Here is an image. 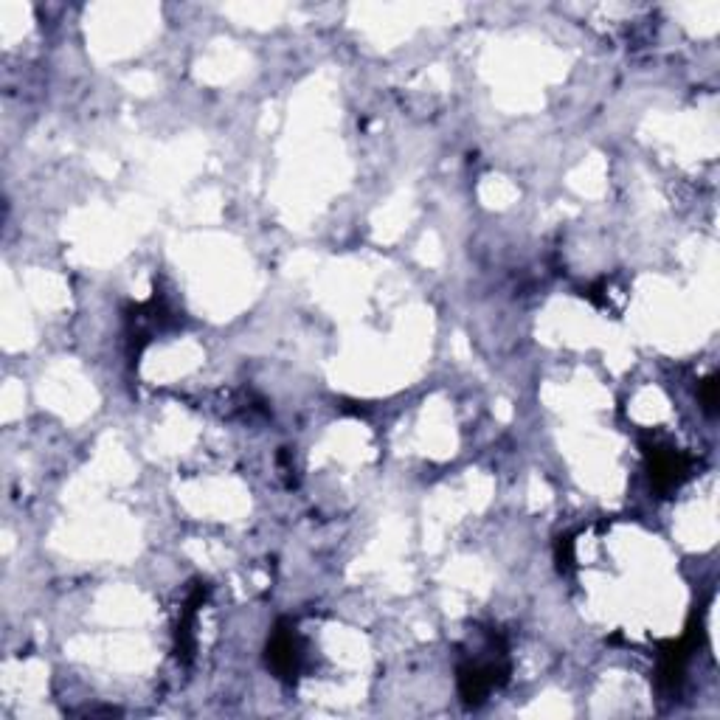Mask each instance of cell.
<instances>
[{"label": "cell", "mask_w": 720, "mask_h": 720, "mask_svg": "<svg viewBox=\"0 0 720 720\" xmlns=\"http://www.w3.org/2000/svg\"><path fill=\"white\" fill-rule=\"evenodd\" d=\"M690 476V459L673 448L650 450V479L661 493L675 490L681 481Z\"/></svg>", "instance_id": "1"}, {"label": "cell", "mask_w": 720, "mask_h": 720, "mask_svg": "<svg viewBox=\"0 0 720 720\" xmlns=\"http://www.w3.org/2000/svg\"><path fill=\"white\" fill-rule=\"evenodd\" d=\"M299 659H301V650H299V639H296V633H293V630H285V628L276 630V633H273V639H270V645H268L270 667L282 675V678H290V675H296V670H299Z\"/></svg>", "instance_id": "2"}, {"label": "cell", "mask_w": 720, "mask_h": 720, "mask_svg": "<svg viewBox=\"0 0 720 720\" xmlns=\"http://www.w3.org/2000/svg\"><path fill=\"white\" fill-rule=\"evenodd\" d=\"M701 400H704V408L712 414L715 411V405H718V383H715V377H709L701 383Z\"/></svg>", "instance_id": "3"}]
</instances>
